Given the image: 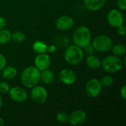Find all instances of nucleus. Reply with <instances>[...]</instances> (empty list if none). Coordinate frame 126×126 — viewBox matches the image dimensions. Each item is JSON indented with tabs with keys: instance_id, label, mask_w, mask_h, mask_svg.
<instances>
[{
	"instance_id": "nucleus-26",
	"label": "nucleus",
	"mask_w": 126,
	"mask_h": 126,
	"mask_svg": "<svg viewBox=\"0 0 126 126\" xmlns=\"http://www.w3.org/2000/svg\"><path fill=\"white\" fill-rule=\"evenodd\" d=\"M117 4L120 10H125L126 9V0H117Z\"/></svg>"
},
{
	"instance_id": "nucleus-20",
	"label": "nucleus",
	"mask_w": 126,
	"mask_h": 126,
	"mask_svg": "<svg viewBox=\"0 0 126 126\" xmlns=\"http://www.w3.org/2000/svg\"><path fill=\"white\" fill-rule=\"evenodd\" d=\"M111 49L114 55H117L119 57L124 55L126 52V47L122 44H117L115 45H113Z\"/></svg>"
},
{
	"instance_id": "nucleus-30",
	"label": "nucleus",
	"mask_w": 126,
	"mask_h": 126,
	"mask_svg": "<svg viewBox=\"0 0 126 126\" xmlns=\"http://www.w3.org/2000/svg\"><path fill=\"white\" fill-rule=\"evenodd\" d=\"M56 47L55 45H50L47 47V51L49 52L50 53H54L56 51Z\"/></svg>"
},
{
	"instance_id": "nucleus-28",
	"label": "nucleus",
	"mask_w": 126,
	"mask_h": 126,
	"mask_svg": "<svg viewBox=\"0 0 126 126\" xmlns=\"http://www.w3.org/2000/svg\"><path fill=\"white\" fill-rule=\"evenodd\" d=\"M120 95L121 97L126 100V85H123L120 89Z\"/></svg>"
},
{
	"instance_id": "nucleus-15",
	"label": "nucleus",
	"mask_w": 126,
	"mask_h": 126,
	"mask_svg": "<svg viewBox=\"0 0 126 126\" xmlns=\"http://www.w3.org/2000/svg\"><path fill=\"white\" fill-rule=\"evenodd\" d=\"M86 64L92 69H98L101 66V61L98 57L94 55H89L86 58Z\"/></svg>"
},
{
	"instance_id": "nucleus-8",
	"label": "nucleus",
	"mask_w": 126,
	"mask_h": 126,
	"mask_svg": "<svg viewBox=\"0 0 126 126\" xmlns=\"http://www.w3.org/2000/svg\"><path fill=\"white\" fill-rule=\"evenodd\" d=\"M31 97L33 101L37 103H45L48 99V93L45 88L41 86H35L32 88Z\"/></svg>"
},
{
	"instance_id": "nucleus-24",
	"label": "nucleus",
	"mask_w": 126,
	"mask_h": 126,
	"mask_svg": "<svg viewBox=\"0 0 126 126\" xmlns=\"http://www.w3.org/2000/svg\"><path fill=\"white\" fill-rule=\"evenodd\" d=\"M10 89V88L7 83H6V82L0 83V93H2V94L8 93Z\"/></svg>"
},
{
	"instance_id": "nucleus-4",
	"label": "nucleus",
	"mask_w": 126,
	"mask_h": 126,
	"mask_svg": "<svg viewBox=\"0 0 126 126\" xmlns=\"http://www.w3.org/2000/svg\"><path fill=\"white\" fill-rule=\"evenodd\" d=\"M101 66L107 72H117L122 69L123 66V61L119 56L109 55L106 57L101 62Z\"/></svg>"
},
{
	"instance_id": "nucleus-17",
	"label": "nucleus",
	"mask_w": 126,
	"mask_h": 126,
	"mask_svg": "<svg viewBox=\"0 0 126 126\" xmlns=\"http://www.w3.org/2000/svg\"><path fill=\"white\" fill-rule=\"evenodd\" d=\"M55 79L54 72L49 69L43 70L41 72V80L46 84H49L53 82Z\"/></svg>"
},
{
	"instance_id": "nucleus-10",
	"label": "nucleus",
	"mask_w": 126,
	"mask_h": 126,
	"mask_svg": "<svg viewBox=\"0 0 126 126\" xmlns=\"http://www.w3.org/2000/svg\"><path fill=\"white\" fill-rule=\"evenodd\" d=\"M51 64V58L47 53L38 54L35 58V66L40 71L49 69Z\"/></svg>"
},
{
	"instance_id": "nucleus-16",
	"label": "nucleus",
	"mask_w": 126,
	"mask_h": 126,
	"mask_svg": "<svg viewBox=\"0 0 126 126\" xmlns=\"http://www.w3.org/2000/svg\"><path fill=\"white\" fill-rule=\"evenodd\" d=\"M2 77L5 79L11 80L14 78L16 75H17V69L13 66H4V69H2Z\"/></svg>"
},
{
	"instance_id": "nucleus-25",
	"label": "nucleus",
	"mask_w": 126,
	"mask_h": 126,
	"mask_svg": "<svg viewBox=\"0 0 126 126\" xmlns=\"http://www.w3.org/2000/svg\"><path fill=\"white\" fill-rule=\"evenodd\" d=\"M117 33L120 36H124L126 34V28L124 24L121 25L120 27H117Z\"/></svg>"
},
{
	"instance_id": "nucleus-13",
	"label": "nucleus",
	"mask_w": 126,
	"mask_h": 126,
	"mask_svg": "<svg viewBox=\"0 0 126 126\" xmlns=\"http://www.w3.org/2000/svg\"><path fill=\"white\" fill-rule=\"evenodd\" d=\"M86 120V114L82 110H77L73 111L69 116L68 122L72 126H80L85 123Z\"/></svg>"
},
{
	"instance_id": "nucleus-29",
	"label": "nucleus",
	"mask_w": 126,
	"mask_h": 126,
	"mask_svg": "<svg viewBox=\"0 0 126 126\" xmlns=\"http://www.w3.org/2000/svg\"><path fill=\"white\" fill-rule=\"evenodd\" d=\"M6 24L7 22H6L5 18L2 16H0V30L4 29V27L6 26Z\"/></svg>"
},
{
	"instance_id": "nucleus-19",
	"label": "nucleus",
	"mask_w": 126,
	"mask_h": 126,
	"mask_svg": "<svg viewBox=\"0 0 126 126\" xmlns=\"http://www.w3.org/2000/svg\"><path fill=\"white\" fill-rule=\"evenodd\" d=\"M11 32L8 30H0V44H6L11 40Z\"/></svg>"
},
{
	"instance_id": "nucleus-21",
	"label": "nucleus",
	"mask_w": 126,
	"mask_h": 126,
	"mask_svg": "<svg viewBox=\"0 0 126 126\" xmlns=\"http://www.w3.org/2000/svg\"><path fill=\"white\" fill-rule=\"evenodd\" d=\"M25 38L26 36L24 33L22 32L21 31H16L13 34H11V39L17 43L22 42L23 41H24Z\"/></svg>"
},
{
	"instance_id": "nucleus-6",
	"label": "nucleus",
	"mask_w": 126,
	"mask_h": 126,
	"mask_svg": "<svg viewBox=\"0 0 126 126\" xmlns=\"http://www.w3.org/2000/svg\"><path fill=\"white\" fill-rule=\"evenodd\" d=\"M103 86L100 83V81L96 78H92L89 80L86 85V92L87 95L90 97H97L99 96L102 91Z\"/></svg>"
},
{
	"instance_id": "nucleus-1",
	"label": "nucleus",
	"mask_w": 126,
	"mask_h": 126,
	"mask_svg": "<svg viewBox=\"0 0 126 126\" xmlns=\"http://www.w3.org/2000/svg\"><path fill=\"white\" fill-rule=\"evenodd\" d=\"M21 80L24 86L32 89L38 85L41 80V71L35 66H27L23 70L21 75Z\"/></svg>"
},
{
	"instance_id": "nucleus-2",
	"label": "nucleus",
	"mask_w": 126,
	"mask_h": 126,
	"mask_svg": "<svg viewBox=\"0 0 126 126\" xmlns=\"http://www.w3.org/2000/svg\"><path fill=\"white\" fill-rule=\"evenodd\" d=\"M92 35L90 30L86 26L78 27L73 34V42L75 45L82 47H86L91 44Z\"/></svg>"
},
{
	"instance_id": "nucleus-32",
	"label": "nucleus",
	"mask_w": 126,
	"mask_h": 126,
	"mask_svg": "<svg viewBox=\"0 0 126 126\" xmlns=\"http://www.w3.org/2000/svg\"><path fill=\"white\" fill-rule=\"evenodd\" d=\"M1 106H2V98H1V97L0 95V109L1 107Z\"/></svg>"
},
{
	"instance_id": "nucleus-11",
	"label": "nucleus",
	"mask_w": 126,
	"mask_h": 126,
	"mask_svg": "<svg viewBox=\"0 0 126 126\" xmlns=\"http://www.w3.org/2000/svg\"><path fill=\"white\" fill-rule=\"evenodd\" d=\"M74 24V20L69 16H62L59 17L55 22L57 29L61 31H66L70 30Z\"/></svg>"
},
{
	"instance_id": "nucleus-14",
	"label": "nucleus",
	"mask_w": 126,
	"mask_h": 126,
	"mask_svg": "<svg viewBox=\"0 0 126 126\" xmlns=\"http://www.w3.org/2000/svg\"><path fill=\"white\" fill-rule=\"evenodd\" d=\"M106 2V0H84V5L89 10L97 11L104 7Z\"/></svg>"
},
{
	"instance_id": "nucleus-27",
	"label": "nucleus",
	"mask_w": 126,
	"mask_h": 126,
	"mask_svg": "<svg viewBox=\"0 0 126 126\" xmlns=\"http://www.w3.org/2000/svg\"><path fill=\"white\" fill-rule=\"evenodd\" d=\"M6 63H7V61H6L5 57L1 53H0V71L2 70L4 67L6 66Z\"/></svg>"
},
{
	"instance_id": "nucleus-18",
	"label": "nucleus",
	"mask_w": 126,
	"mask_h": 126,
	"mask_svg": "<svg viewBox=\"0 0 126 126\" xmlns=\"http://www.w3.org/2000/svg\"><path fill=\"white\" fill-rule=\"evenodd\" d=\"M47 47L48 46L47 45V44L42 41H36L32 44V49L35 52L38 54L46 53L47 52Z\"/></svg>"
},
{
	"instance_id": "nucleus-3",
	"label": "nucleus",
	"mask_w": 126,
	"mask_h": 126,
	"mask_svg": "<svg viewBox=\"0 0 126 126\" xmlns=\"http://www.w3.org/2000/svg\"><path fill=\"white\" fill-rule=\"evenodd\" d=\"M83 51L82 49L75 45H70L64 52V59L70 65H77L83 59Z\"/></svg>"
},
{
	"instance_id": "nucleus-5",
	"label": "nucleus",
	"mask_w": 126,
	"mask_h": 126,
	"mask_svg": "<svg viewBox=\"0 0 126 126\" xmlns=\"http://www.w3.org/2000/svg\"><path fill=\"white\" fill-rule=\"evenodd\" d=\"M92 46L98 52H108L113 46V41L107 35H100L94 38Z\"/></svg>"
},
{
	"instance_id": "nucleus-12",
	"label": "nucleus",
	"mask_w": 126,
	"mask_h": 126,
	"mask_svg": "<svg viewBox=\"0 0 126 126\" xmlns=\"http://www.w3.org/2000/svg\"><path fill=\"white\" fill-rule=\"evenodd\" d=\"M76 74L69 69H64L59 73L60 80L66 85H72L76 81Z\"/></svg>"
},
{
	"instance_id": "nucleus-31",
	"label": "nucleus",
	"mask_w": 126,
	"mask_h": 126,
	"mask_svg": "<svg viewBox=\"0 0 126 126\" xmlns=\"http://www.w3.org/2000/svg\"><path fill=\"white\" fill-rule=\"evenodd\" d=\"M4 125V122L3 120V119L0 117V126H3Z\"/></svg>"
},
{
	"instance_id": "nucleus-23",
	"label": "nucleus",
	"mask_w": 126,
	"mask_h": 126,
	"mask_svg": "<svg viewBox=\"0 0 126 126\" xmlns=\"http://www.w3.org/2000/svg\"><path fill=\"white\" fill-rule=\"evenodd\" d=\"M56 120L60 123H67L69 120V115L65 112H59L56 115Z\"/></svg>"
},
{
	"instance_id": "nucleus-9",
	"label": "nucleus",
	"mask_w": 126,
	"mask_h": 126,
	"mask_svg": "<svg viewBox=\"0 0 126 126\" xmlns=\"http://www.w3.org/2000/svg\"><path fill=\"white\" fill-rule=\"evenodd\" d=\"M8 93L10 98L18 103H23L27 99V93L26 90L20 86H15L11 88Z\"/></svg>"
},
{
	"instance_id": "nucleus-22",
	"label": "nucleus",
	"mask_w": 126,
	"mask_h": 126,
	"mask_svg": "<svg viewBox=\"0 0 126 126\" xmlns=\"http://www.w3.org/2000/svg\"><path fill=\"white\" fill-rule=\"evenodd\" d=\"M113 78L110 75H105L101 78L100 83L103 86L105 87H109L113 84Z\"/></svg>"
},
{
	"instance_id": "nucleus-7",
	"label": "nucleus",
	"mask_w": 126,
	"mask_h": 126,
	"mask_svg": "<svg viewBox=\"0 0 126 126\" xmlns=\"http://www.w3.org/2000/svg\"><path fill=\"white\" fill-rule=\"evenodd\" d=\"M107 20L110 26L114 28H117L123 24L124 16L120 10L113 9L109 13L107 16Z\"/></svg>"
}]
</instances>
